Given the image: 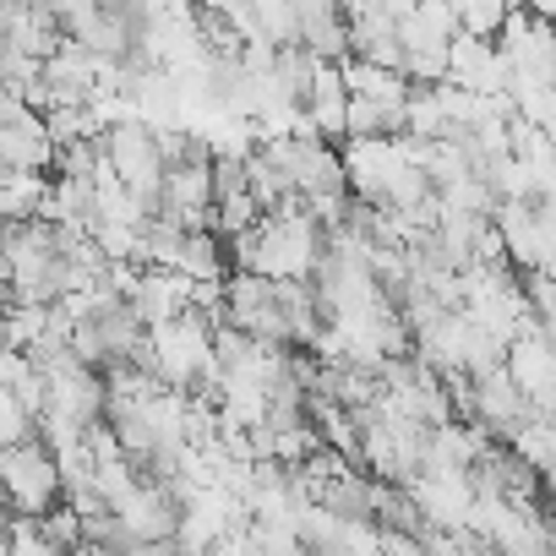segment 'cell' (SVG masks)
I'll list each match as a JSON object with an SVG mask.
<instances>
[{"label": "cell", "instance_id": "6", "mask_svg": "<svg viewBox=\"0 0 556 556\" xmlns=\"http://www.w3.org/2000/svg\"><path fill=\"white\" fill-rule=\"evenodd\" d=\"M137 485H142V475H137L126 458L93 464V496H99V507H104V513H121V507L137 496Z\"/></svg>", "mask_w": 556, "mask_h": 556}, {"label": "cell", "instance_id": "1", "mask_svg": "<svg viewBox=\"0 0 556 556\" xmlns=\"http://www.w3.org/2000/svg\"><path fill=\"white\" fill-rule=\"evenodd\" d=\"M0 502L17 518H45L50 507H61V469L39 437L0 453Z\"/></svg>", "mask_w": 556, "mask_h": 556}, {"label": "cell", "instance_id": "5", "mask_svg": "<svg viewBox=\"0 0 556 556\" xmlns=\"http://www.w3.org/2000/svg\"><path fill=\"white\" fill-rule=\"evenodd\" d=\"M169 273H180L186 285H224V273H229V256H224V240L213 229H197L180 240Z\"/></svg>", "mask_w": 556, "mask_h": 556}, {"label": "cell", "instance_id": "4", "mask_svg": "<svg viewBox=\"0 0 556 556\" xmlns=\"http://www.w3.org/2000/svg\"><path fill=\"white\" fill-rule=\"evenodd\" d=\"M121 518V529H126V540L131 545H148V540H169L175 534V523H180V496L169 491V485H137V496L115 513Z\"/></svg>", "mask_w": 556, "mask_h": 556}, {"label": "cell", "instance_id": "9", "mask_svg": "<svg viewBox=\"0 0 556 556\" xmlns=\"http://www.w3.org/2000/svg\"><path fill=\"white\" fill-rule=\"evenodd\" d=\"M207 186H213V202L245 197V159H213L207 164Z\"/></svg>", "mask_w": 556, "mask_h": 556}, {"label": "cell", "instance_id": "2", "mask_svg": "<svg viewBox=\"0 0 556 556\" xmlns=\"http://www.w3.org/2000/svg\"><path fill=\"white\" fill-rule=\"evenodd\" d=\"M45 415H61L72 426H93L104 420V382L93 371H83L72 355H61L50 371H45Z\"/></svg>", "mask_w": 556, "mask_h": 556}, {"label": "cell", "instance_id": "3", "mask_svg": "<svg viewBox=\"0 0 556 556\" xmlns=\"http://www.w3.org/2000/svg\"><path fill=\"white\" fill-rule=\"evenodd\" d=\"M186 301H191V285H186L180 273H169V267H142L137 285L126 290V306H131V317L148 333L164 328V323H175V317H186Z\"/></svg>", "mask_w": 556, "mask_h": 556}, {"label": "cell", "instance_id": "10", "mask_svg": "<svg viewBox=\"0 0 556 556\" xmlns=\"http://www.w3.org/2000/svg\"><path fill=\"white\" fill-rule=\"evenodd\" d=\"M126 556H180L175 540H148V545H126Z\"/></svg>", "mask_w": 556, "mask_h": 556}, {"label": "cell", "instance_id": "11", "mask_svg": "<svg viewBox=\"0 0 556 556\" xmlns=\"http://www.w3.org/2000/svg\"><path fill=\"white\" fill-rule=\"evenodd\" d=\"M12 518H17V513H12L7 502H0V545H7V534H12Z\"/></svg>", "mask_w": 556, "mask_h": 556}, {"label": "cell", "instance_id": "8", "mask_svg": "<svg viewBox=\"0 0 556 556\" xmlns=\"http://www.w3.org/2000/svg\"><path fill=\"white\" fill-rule=\"evenodd\" d=\"M0 556H61V551L39 534V518H12V534H7Z\"/></svg>", "mask_w": 556, "mask_h": 556}, {"label": "cell", "instance_id": "7", "mask_svg": "<svg viewBox=\"0 0 556 556\" xmlns=\"http://www.w3.org/2000/svg\"><path fill=\"white\" fill-rule=\"evenodd\" d=\"M45 137H50V148L61 153V148H72V142H93L99 126H93L88 110H50V115H45Z\"/></svg>", "mask_w": 556, "mask_h": 556}]
</instances>
